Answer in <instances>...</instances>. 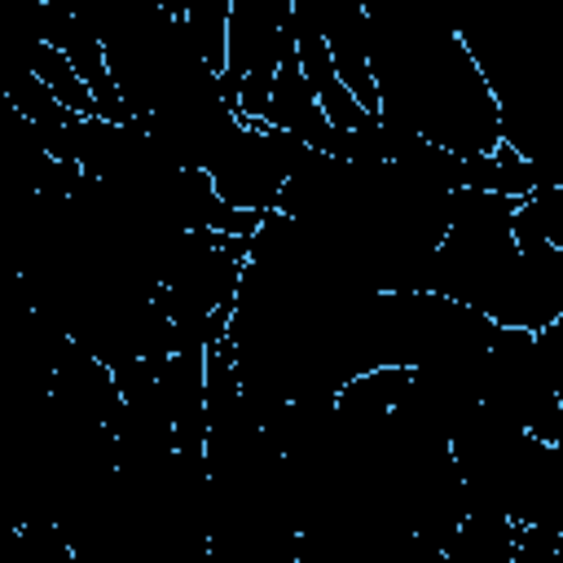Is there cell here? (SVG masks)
Returning <instances> with one entry per match:
<instances>
[{"instance_id":"cell-1","label":"cell","mask_w":563,"mask_h":563,"mask_svg":"<svg viewBox=\"0 0 563 563\" xmlns=\"http://www.w3.org/2000/svg\"><path fill=\"white\" fill-rule=\"evenodd\" d=\"M369 26V75L378 97V123L435 145L457 158H484L501 145L497 101L462 44L418 13H383L365 4Z\"/></svg>"},{"instance_id":"cell-2","label":"cell","mask_w":563,"mask_h":563,"mask_svg":"<svg viewBox=\"0 0 563 563\" xmlns=\"http://www.w3.org/2000/svg\"><path fill=\"white\" fill-rule=\"evenodd\" d=\"M189 44L198 53V62L220 79L224 70V31H229V0H198V4H180Z\"/></svg>"}]
</instances>
